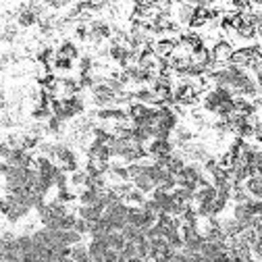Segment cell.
<instances>
[{
    "instance_id": "obj_23",
    "label": "cell",
    "mask_w": 262,
    "mask_h": 262,
    "mask_svg": "<svg viewBox=\"0 0 262 262\" xmlns=\"http://www.w3.org/2000/svg\"><path fill=\"white\" fill-rule=\"evenodd\" d=\"M54 187L56 190H67L69 187V175L65 173L61 167H59V171H56V175H54Z\"/></svg>"
},
{
    "instance_id": "obj_5",
    "label": "cell",
    "mask_w": 262,
    "mask_h": 262,
    "mask_svg": "<svg viewBox=\"0 0 262 262\" xmlns=\"http://www.w3.org/2000/svg\"><path fill=\"white\" fill-rule=\"evenodd\" d=\"M56 56H65V59L75 63V61H79L81 52H79V48H77L75 42H71V40H63V42L56 46Z\"/></svg>"
},
{
    "instance_id": "obj_20",
    "label": "cell",
    "mask_w": 262,
    "mask_h": 262,
    "mask_svg": "<svg viewBox=\"0 0 262 262\" xmlns=\"http://www.w3.org/2000/svg\"><path fill=\"white\" fill-rule=\"evenodd\" d=\"M146 198H148V196H146L144 192H140V190H135V187H133L131 194L125 198V202L129 204V206H142V204L146 202Z\"/></svg>"
},
{
    "instance_id": "obj_28",
    "label": "cell",
    "mask_w": 262,
    "mask_h": 262,
    "mask_svg": "<svg viewBox=\"0 0 262 262\" xmlns=\"http://www.w3.org/2000/svg\"><path fill=\"white\" fill-rule=\"evenodd\" d=\"M142 208H144L146 212H152V215H158V212H160V208H158V204H156V202H154L152 198H146V202L142 204Z\"/></svg>"
},
{
    "instance_id": "obj_25",
    "label": "cell",
    "mask_w": 262,
    "mask_h": 262,
    "mask_svg": "<svg viewBox=\"0 0 262 262\" xmlns=\"http://www.w3.org/2000/svg\"><path fill=\"white\" fill-rule=\"evenodd\" d=\"M73 34H75V38L81 40V42H87L89 29H87L86 23H75V25H73Z\"/></svg>"
},
{
    "instance_id": "obj_8",
    "label": "cell",
    "mask_w": 262,
    "mask_h": 262,
    "mask_svg": "<svg viewBox=\"0 0 262 262\" xmlns=\"http://www.w3.org/2000/svg\"><path fill=\"white\" fill-rule=\"evenodd\" d=\"M102 215H104V208L100 204H94V206H77V217L87 220V223H96Z\"/></svg>"
},
{
    "instance_id": "obj_3",
    "label": "cell",
    "mask_w": 262,
    "mask_h": 262,
    "mask_svg": "<svg viewBox=\"0 0 262 262\" xmlns=\"http://www.w3.org/2000/svg\"><path fill=\"white\" fill-rule=\"evenodd\" d=\"M175 46H177V40L160 38V40H154L152 42V50L156 54V59H171L175 52Z\"/></svg>"
},
{
    "instance_id": "obj_16",
    "label": "cell",
    "mask_w": 262,
    "mask_h": 262,
    "mask_svg": "<svg viewBox=\"0 0 262 262\" xmlns=\"http://www.w3.org/2000/svg\"><path fill=\"white\" fill-rule=\"evenodd\" d=\"M71 260L73 262H92L89 260V252H87V243H77L71 248Z\"/></svg>"
},
{
    "instance_id": "obj_2",
    "label": "cell",
    "mask_w": 262,
    "mask_h": 262,
    "mask_svg": "<svg viewBox=\"0 0 262 262\" xmlns=\"http://www.w3.org/2000/svg\"><path fill=\"white\" fill-rule=\"evenodd\" d=\"M194 11H196L194 2L173 4V9H171V19H173L179 27H181V25H190V21L194 17Z\"/></svg>"
},
{
    "instance_id": "obj_12",
    "label": "cell",
    "mask_w": 262,
    "mask_h": 262,
    "mask_svg": "<svg viewBox=\"0 0 262 262\" xmlns=\"http://www.w3.org/2000/svg\"><path fill=\"white\" fill-rule=\"evenodd\" d=\"M220 229H223V233L227 237H237L241 231H243V227L237 223V220L233 217H225V218H220Z\"/></svg>"
},
{
    "instance_id": "obj_26",
    "label": "cell",
    "mask_w": 262,
    "mask_h": 262,
    "mask_svg": "<svg viewBox=\"0 0 262 262\" xmlns=\"http://www.w3.org/2000/svg\"><path fill=\"white\" fill-rule=\"evenodd\" d=\"M127 171H129V179L133 181V179L144 175V162H131V165H127Z\"/></svg>"
},
{
    "instance_id": "obj_15",
    "label": "cell",
    "mask_w": 262,
    "mask_h": 262,
    "mask_svg": "<svg viewBox=\"0 0 262 262\" xmlns=\"http://www.w3.org/2000/svg\"><path fill=\"white\" fill-rule=\"evenodd\" d=\"M106 243H109V248L114 250V252H121L123 248H125V237H123L121 231H110L109 235H106Z\"/></svg>"
},
{
    "instance_id": "obj_31",
    "label": "cell",
    "mask_w": 262,
    "mask_h": 262,
    "mask_svg": "<svg viewBox=\"0 0 262 262\" xmlns=\"http://www.w3.org/2000/svg\"><path fill=\"white\" fill-rule=\"evenodd\" d=\"M142 262H154V260H150V258H146V260H142Z\"/></svg>"
},
{
    "instance_id": "obj_27",
    "label": "cell",
    "mask_w": 262,
    "mask_h": 262,
    "mask_svg": "<svg viewBox=\"0 0 262 262\" xmlns=\"http://www.w3.org/2000/svg\"><path fill=\"white\" fill-rule=\"evenodd\" d=\"M73 231H77L79 235H89V223L87 220H84V218H79L77 217V220H75V227H73Z\"/></svg>"
},
{
    "instance_id": "obj_30",
    "label": "cell",
    "mask_w": 262,
    "mask_h": 262,
    "mask_svg": "<svg viewBox=\"0 0 262 262\" xmlns=\"http://www.w3.org/2000/svg\"><path fill=\"white\" fill-rule=\"evenodd\" d=\"M196 262H215V260H210L206 256H202V254H196Z\"/></svg>"
},
{
    "instance_id": "obj_19",
    "label": "cell",
    "mask_w": 262,
    "mask_h": 262,
    "mask_svg": "<svg viewBox=\"0 0 262 262\" xmlns=\"http://www.w3.org/2000/svg\"><path fill=\"white\" fill-rule=\"evenodd\" d=\"M131 183H133V187H135V190L144 192L146 196H148V194H152V192H154V187H156V185H154V183H152V181H150V179L146 177V175H140L137 179H133V181H131Z\"/></svg>"
},
{
    "instance_id": "obj_29",
    "label": "cell",
    "mask_w": 262,
    "mask_h": 262,
    "mask_svg": "<svg viewBox=\"0 0 262 262\" xmlns=\"http://www.w3.org/2000/svg\"><path fill=\"white\" fill-rule=\"evenodd\" d=\"M154 262H173V258H171V256H165V254H158V256L154 258Z\"/></svg>"
},
{
    "instance_id": "obj_22",
    "label": "cell",
    "mask_w": 262,
    "mask_h": 262,
    "mask_svg": "<svg viewBox=\"0 0 262 262\" xmlns=\"http://www.w3.org/2000/svg\"><path fill=\"white\" fill-rule=\"evenodd\" d=\"M63 125H65V123H63L61 119H56L54 114H52V117L46 121V133H50V135H59L61 131H63Z\"/></svg>"
},
{
    "instance_id": "obj_17",
    "label": "cell",
    "mask_w": 262,
    "mask_h": 262,
    "mask_svg": "<svg viewBox=\"0 0 262 262\" xmlns=\"http://www.w3.org/2000/svg\"><path fill=\"white\" fill-rule=\"evenodd\" d=\"M61 243L73 248V245H77V243H84V235H79L77 231H73V229H69V231H61Z\"/></svg>"
},
{
    "instance_id": "obj_4",
    "label": "cell",
    "mask_w": 262,
    "mask_h": 262,
    "mask_svg": "<svg viewBox=\"0 0 262 262\" xmlns=\"http://www.w3.org/2000/svg\"><path fill=\"white\" fill-rule=\"evenodd\" d=\"M54 160H59V165H67V162L77 160V152L65 142H54Z\"/></svg>"
},
{
    "instance_id": "obj_10",
    "label": "cell",
    "mask_w": 262,
    "mask_h": 262,
    "mask_svg": "<svg viewBox=\"0 0 262 262\" xmlns=\"http://www.w3.org/2000/svg\"><path fill=\"white\" fill-rule=\"evenodd\" d=\"M100 194L98 190H87V187H84V190L77 192V204L79 206H94V204H98V200H100Z\"/></svg>"
},
{
    "instance_id": "obj_9",
    "label": "cell",
    "mask_w": 262,
    "mask_h": 262,
    "mask_svg": "<svg viewBox=\"0 0 262 262\" xmlns=\"http://www.w3.org/2000/svg\"><path fill=\"white\" fill-rule=\"evenodd\" d=\"M217 200V190L215 185H206V187H198V192L194 196V204L202 206V204H212Z\"/></svg>"
},
{
    "instance_id": "obj_14",
    "label": "cell",
    "mask_w": 262,
    "mask_h": 262,
    "mask_svg": "<svg viewBox=\"0 0 262 262\" xmlns=\"http://www.w3.org/2000/svg\"><path fill=\"white\" fill-rule=\"evenodd\" d=\"M94 56L92 54H81L79 56V61H77V71H79V75H89V73H94Z\"/></svg>"
},
{
    "instance_id": "obj_6",
    "label": "cell",
    "mask_w": 262,
    "mask_h": 262,
    "mask_svg": "<svg viewBox=\"0 0 262 262\" xmlns=\"http://www.w3.org/2000/svg\"><path fill=\"white\" fill-rule=\"evenodd\" d=\"M17 25L19 27H31V25H38L40 23V17L34 13V11H29L27 9V4H21L19 6V11H17Z\"/></svg>"
},
{
    "instance_id": "obj_11",
    "label": "cell",
    "mask_w": 262,
    "mask_h": 262,
    "mask_svg": "<svg viewBox=\"0 0 262 262\" xmlns=\"http://www.w3.org/2000/svg\"><path fill=\"white\" fill-rule=\"evenodd\" d=\"M123 237H125V241H129V243H144L146 241V233L142 231L140 227H133V225H125L123 227Z\"/></svg>"
},
{
    "instance_id": "obj_21",
    "label": "cell",
    "mask_w": 262,
    "mask_h": 262,
    "mask_svg": "<svg viewBox=\"0 0 262 262\" xmlns=\"http://www.w3.org/2000/svg\"><path fill=\"white\" fill-rule=\"evenodd\" d=\"M52 117V110L48 109V106H36L34 110H31V119L38 121V123H42V121H48Z\"/></svg>"
},
{
    "instance_id": "obj_13",
    "label": "cell",
    "mask_w": 262,
    "mask_h": 262,
    "mask_svg": "<svg viewBox=\"0 0 262 262\" xmlns=\"http://www.w3.org/2000/svg\"><path fill=\"white\" fill-rule=\"evenodd\" d=\"M243 185H245V192H248L250 198L262 200V177H250Z\"/></svg>"
},
{
    "instance_id": "obj_18",
    "label": "cell",
    "mask_w": 262,
    "mask_h": 262,
    "mask_svg": "<svg viewBox=\"0 0 262 262\" xmlns=\"http://www.w3.org/2000/svg\"><path fill=\"white\" fill-rule=\"evenodd\" d=\"M52 71H54V73H71V71H73V61L65 59V56H54V61H52Z\"/></svg>"
},
{
    "instance_id": "obj_24",
    "label": "cell",
    "mask_w": 262,
    "mask_h": 262,
    "mask_svg": "<svg viewBox=\"0 0 262 262\" xmlns=\"http://www.w3.org/2000/svg\"><path fill=\"white\" fill-rule=\"evenodd\" d=\"M77 220V212H67L65 217H61V231H69V229L75 227Z\"/></svg>"
},
{
    "instance_id": "obj_7",
    "label": "cell",
    "mask_w": 262,
    "mask_h": 262,
    "mask_svg": "<svg viewBox=\"0 0 262 262\" xmlns=\"http://www.w3.org/2000/svg\"><path fill=\"white\" fill-rule=\"evenodd\" d=\"M223 252H227V241H204L202 250H200L202 256H206L210 260L218 258Z\"/></svg>"
},
{
    "instance_id": "obj_1",
    "label": "cell",
    "mask_w": 262,
    "mask_h": 262,
    "mask_svg": "<svg viewBox=\"0 0 262 262\" xmlns=\"http://www.w3.org/2000/svg\"><path fill=\"white\" fill-rule=\"evenodd\" d=\"M146 150H148V156L152 160H156L160 156H171L177 148H175L173 140H150L148 146H146Z\"/></svg>"
}]
</instances>
